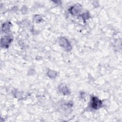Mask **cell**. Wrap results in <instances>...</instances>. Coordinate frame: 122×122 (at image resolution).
<instances>
[{"label":"cell","instance_id":"obj_1","mask_svg":"<svg viewBox=\"0 0 122 122\" xmlns=\"http://www.w3.org/2000/svg\"><path fill=\"white\" fill-rule=\"evenodd\" d=\"M91 106L93 108L98 109L102 106V102L97 98L93 97L92 100Z\"/></svg>","mask_w":122,"mask_h":122},{"label":"cell","instance_id":"obj_2","mask_svg":"<svg viewBox=\"0 0 122 122\" xmlns=\"http://www.w3.org/2000/svg\"><path fill=\"white\" fill-rule=\"evenodd\" d=\"M3 40H1V43H3V45H8V43H10L11 41V39L9 37H5L2 39Z\"/></svg>","mask_w":122,"mask_h":122}]
</instances>
